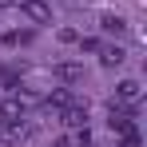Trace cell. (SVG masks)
Returning a JSON list of instances; mask_svg holds the SVG:
<instances>
[{
  "label": "cell",
  "instance_id": "1",
  "mask_svg": "<svg viewBox=\"0 0 147 147\" xmlns=\"http://www.w3.org/2000/svg\"><path fill=\"white\" fill-rule=\"evenodd\" d=\"M143 99V88H139V80H123L119 88H115V103H123V107H135Z\"/></svg>",
  "mask_w": 147,
  "mask_h": 147
},
{
  "label": "cell",
  "instance_id": "2",
  "mask_svg": "<svg viewBox=\"0 0 147 147\" xmlns=\"http://www.w3.org/2000/svg\"><path fill=\"white\" fill-rule=\"evenodd\" d=\"M60 119L68 123V127H76V131H80V127H88V107H84V103H64Z\"/></svg>",
  "mask_w": 147,
  "mask_h": 147
},
{
  "label": "cell",
  "instance_id": "3",
  "mask_svg": "<svg viewBox=\"0 0 147 147\" xmlns=\"http://www.w3.org/2000/svg\"><path fill=\"white\" fill-rule=\"evenodd\" d=\"M0 119L8 123V127H16L20 123V99H4L0 103Z\"/></svg>",
  "mask_w": 147,
  "mask_h": 147
},
{
  "label": "cell",
  "instance_id": "4",
  "mask_svg": "<svg viewBox=\"0 0 147 147\" xmlns=\"http://www.w3.org/2000/svg\"><path fill=\"white\" fill-rule=\"evenodd\" d=\"M56 76H60L64 84H80V80H84V64H60Z\"/></svg>",
  "mask_w": 147,
  "mask_h": 147
},
{
  "label": "cell",
  "instance_id": "5",
  "mask_svg": "<svg viewBox=\"0 0 147 147\" xmlns=\"http://www.w3.org/2000/svg\"><path fill=\"white\" fill-rule=\"evenodd\" d=\"M20 8H24V12L32 16V20H36V24H48V20H52V12L44 8V4H40V0H32V4H20Z\"/></svg>",
  "mask_w": 147,
  "mask_h": 147
},
{
  "label": "cell",
  "instance_id": "6",
  "mask_svg": "<svg viewBox=\"0 0 147 147\" xmlns=\"http://www.w3.org/2000/svg\"><path fill=\"white\" fill-rule=\"evenodd\" d=\"M99 64L103 68H119L123 64V48H99Z\"/></svg>",
  "mask_w": 147,
  "mask_h": 147
},
{
  "label": "cell",
  "instance_id": "7",
  "mask_svg": "<svg viewBox=\"0 0 147 147\" xmlns=\"http://www.w3.org/2000/svg\"><path fill=\"white\" fill-rule=\"evenodd\" d=\"M99 28H103V32H111V36H123V32H127V20H123V16H103Z\"/></svg>",
  "mask_w": 147,
  "mask_h": 147
},
{
  "label": "cell",
  "instance_id": "8",
  "mask_svg": "<svg viewBox=\"0 0 147 147\" xmlns=\"http://www.w3.org/2000/svg\"><path fill=\"white\" fill-rule=\"evenodd\" d=\"M119 143H123V147H139V131H135V123H131L127 131H119Z\"/></svg>",
  "mask_w": 147,
  "mask_h": 147
},
{
  "label": "cell",
  "instance_id": "9",
  "mask_svg": "<svg viewBox=\"0 0 147 147\" xmlns=\"http://www.w3.org/2000/svg\"><path fill=\"white\" fill-rule=\"evenodd\" d=\"M48 103H56V107H64V103H72V96H68V88H56L48 96Z\"/></svg>",
  "mask_w": 147,
  "mask_h": 147
},
{
  "label": "cell",
  "instance_id": "10",
  "mask_svg": "<svg viewBox=\"0 0 147 147\" xmlns=\"http://www.w3.org/2000/svg\"><path fill=\"white\" fill-rule=\"evenodd\" d=\"M80 48H84V52H99V40H96V36H88V40H80Z\"/></svg>",
  "mask_w": 147,
  "mask_h": 147
},
{
  "label": "cell",
  "instance_id": "11",
  "mask_svg": "<svg viewBox=\"0 0 147 147\" xmlns=\"http://www.w3.org/2000/svg\"><path fill=\"white\" fill-rule=\"evenodd\" d=\"M12 4H16V0H0V12H4V8H12Z\"/></svg>",
  "mask_w": 147,
  "mask_h": 147
},
{
  "label": "cell",
  "instance_id": "12",
  "mask_svg": "<svg viewBox=\"0 0 147 147\" xmlns=\"http://www.w3.org/2000/svg\"><path fill=\"white\" fill-rule=\"evenodd\" d=\"M52 147H72V143H68V139H56V143H52Z\"/></svg>",
  "mask_w": 147,
  "mask_h": 147
},
{
  "label": "cell",
  "instance_id": "13",
  "mask_svg": "<svg viewBox=\"0 0 147 147\" xmlns=\"http://www.w3.org/2000/svg\"><path fill=\"white\" fill-rule=\"evenodd\" d=\"M20 4H32V0H20Z\"/></svg>",
  "mask_w": 147,
  "mask_h": 147
}]
</instances>
